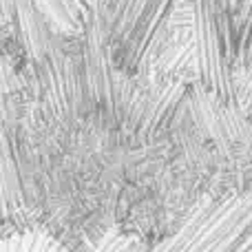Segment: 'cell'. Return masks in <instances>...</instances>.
<instances>
[{"label": "cell", "instance_id": "6da1fadb", "mask_svg": "<svg viewBox=\"0 0 252 252\" xmlns=\"http://www.w3.org/2000/svg\"><path fill=\"white\" fill-rule=\"evenodd\" d=\"M197 66L204 87L217 100L232 102V60L237 53L232 29V0H192Z\"/></svg>", "mask_w": 252, "mask_h": 252}, {"label": "cell", "instance_id": "7a4b0ae2", "mask_svg": "<svg viewBox=\"0 0 252 252\" xmlns=\"http://www.w3.org/2000/svg\"><path fill=\"white\" fill-rule=\"evenodd\" d=\"M7 69L0 58V223L18 215L27 204V188L22 166L18 161L9 124V97H7Z\"/></svg>", "mask_w": 252, "mask_h": 252}, {"label": "cell", "instance_id": "3957f363", "mask_svg": "<svg viewBox=\"0 0 252 252\" xmlns=\"http://www.w3.org/2000/svg\"><path fill=\"white\" fill-rule=\"evenodd\" d=\"M0 252H71L44 230H20L0 237Z\"/></svg>", "mask_w": 252, "mask_h": 252}, {"label": "cell", "instance_id": "277c9868", "mask_svg": "<svg viewBox=\"0 0 252 252\" xmlns=\"http://www.w3.org/2000/svg\"><path fill=\"white\" fill-rule=\"evenodd\" d=\"M232 29H235L237 53L252 47V0H232Z\"/></svg>", "mask_w": 252, "mask_h": 252}]
</instances>
